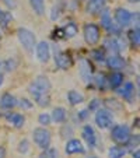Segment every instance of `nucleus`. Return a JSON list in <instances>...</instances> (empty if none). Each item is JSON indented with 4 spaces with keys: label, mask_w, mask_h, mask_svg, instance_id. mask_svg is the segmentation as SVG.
<instances>
[{
    "label": "nucleus",
    "mask_w": 140,
    "mask_h": 158,
    "mask_svg": "<svg viewBox=\"0 0 140 158\" xmlns=\"http://www.w3.org/2000/svg\"><path fill=\"white\" fill-rule=\"evenodd\" d=\"M35 51H36V57H38L39 62L42 63H48L51 59V46H49L48 42H39L35 45Z\"/></svg>",
    "instance_id": "nucleus-10"
},
{
    "label": "nucleus",
    "mask_w": 140,
    "mask_h": 158,
    "mask_svg": "<svg viewBox=\"0 0 140 158\" xmlns=\"http://www.w3.org/2000/svg\"><path fill=\"white\" fill-rule=\"evenodd\" d=\"M107 31L109 34H112V35H121V32H122V28L116 24V23H112V21H111V24H109V27L107 28Z\"/></svg>",
    "instance_id": "nucleus-30"
},
{
    "label": "nucleus",
    "mask_w": 140,
    "mask_h": 158,
    "mask_svg": "<svg viewBox=\"0 0 140 158\" xmlns=\"http://www.w3.org/2000/svg\"><path fill=\"white\" fill-rule=\"evenodd\" d=\"M122 83H123V74L119 72L112 73V74L109 76V78H108V87H109L111 89H118L122 85Z\"/></svg>",
    "instance_id": "nucleus-20"
},
{
    "label": "nucleus",
    "mask_w": 140,
    "mask_h": 158,
    "mask_svg": "<svg viewBox=\"0 0 140 158\" xmlns=\"http://www.w3.org/2000/svg\"><path fill=\"white\" fill-rule=\"evenodd\" d=\"M100 13H101V25L105 28V30H107V28L109 27L111 21H112V18H111V13H109V10L105 9V7Z\"/></svg>",
    "instance_id": "nucleus-25"
},
{
    "label": "nucleus",
    "mask_w": 140,
    "mask_h": 158,
    "mask_svg": "<svg viewBox=\"0 0 140 158\" xmlns=\"http://www.w3.org/2000/svg\"><path fill=\"white\" fill-rule=\"evenodd\" d=\"M84 39L88 45H97L100 41V28L95 24L84 25Z\"/></svg>",
    "instance_id": "nucleus-7"
},
{
    "label": "nucleus",
    "mask_w": 140,
    "mask_h": 158,
    "mask_svg": "<svg viewBox=\"0 0 140 158\" xmlns=\"http://www.w3.org/2000/svg\"><path fill=\"white\" fill-rule=\"evenodd\" d=\"M60 6H53V9H52V13H51V20L52 21H56L57 18L60 17Z\"/></svg>",
    "instance_id": "nucleus-37"
},
{
    "label": "nucleus",
    "mask_w": 140,
    "mask_h": 158,
    "mask_svg": "<svg viewBox=\"0 0 140 158\" xmlns=\"http://www.w3.org/2000/svg\"><path fill=\"white\" fill-rule=\"evenodd\" d=\"M104 48L107 49V51H109L112 55H118L119 52H122L126 46H125V42H123L122 39L108 38L104 41Z\"/></svg>",
    "instance_id": "nucleus-9"
},
{
    "label": "nucleus",
    "mask_w": 140,
    "mask_h": 158,
    "mask_svg": "<svg viewBox=\"0 0 140 158\" xmlns=\"http://www.w3.org/2000/svg\"><path fill=\"white\" fill-rule=\"evenodd\" d=\"M105 7V0H88L87 2V13L88 14H97Z\"/></svg>",
    "instance_id": "nucleus-18"
},
{
    "label": "nucleus",
    "mask_w": 140,
    "mask_h": 158,
    "mask_svg": "<svg viewBox=\"0 0 140 158\" xmlns=\"http://www.w3.org/2000/svg\"><path fill=\"white\" fill-rule=\"evenodd\" d=\"M32 139H34V143H35L39 148L45 150L51 146L52 136H51V131H49L48 129L36 127V129H34V131H32Z\"/></svg>",
    "instance_id": "nucleus-3"
},
{
    "label": "nucleus",
    "mask_w": 140,
    "mask_h": 158,
    "mask_svg": "<svg viewBox=\"0 0 140 158\" xmlns=\"http://www.w3.org/2000/svg\"><path fill=\"white\" fill-rule=\"evenodd\" d=\"M3 15H4V11L0 10V24H2V20H3Z\"/></svg>",
    "instance_id": "nucleus-44"
},
{
    "label": "nucleus",
    "mask_w": 140,
    "mask_h": 158,
    "mask_svg": "<svg viewBox=\"0 0 140 158\" xmlns=\"http://www.w3.org/2000/svg\"><path fill=\"white\" fill-rule=\"evenodd\" d=\"M53 59H55V64L57 67H60L62 70H67L69 67H72L73 62L70 59V56L67 53H65L57 45L53 46Z\"/></svg>",
    "instance_id": "nucleus-6"
},
{
    "label": "nucleus",
    "mask_w": 140,
    "mask_h": 158,
    "mask_svg": "<svg viewBox=\"0 0 140 158\" xmlns=\"http://www.w3.org/2000/svg\"><path fill=\"white\" fill-rule=\"evenodd\" d=\"M91 56L94 57L95 60H98V62L105 60V55H104V52H102L101 49H94V51H91Z\"/></svg>",
    "instance_id": "nucleus-35"
},
{
    "label": "nucleus",
    "mask_w": 140,
    "mask_h": 158,
    "mask_svg": "<svg viewBox=\"0 0 140 158\" xmlns=\"http://www.w3.org/2000/svg\"><path fill=\"white\" fill-rule=\"evenodd\" d=\"M126 154V148L121 146H113L108 151V158H123Z\"/></svg>",
    "instance_id": "nucleus-23"
},
{
    "label": "nucleus",
    "mask_w": 140,
    "mask_h": 158,
    "mask_svg": "<svg viewBox=\"0 0 140 158\" xmlns=\"http://www.w3.org/2000/svg\"><path fill=\"white\" fill-rule=\"evenodd\" d=\"M0 106L3 109H13L14 106H17V99L10 93H4L0 97Z\"/></svg>",
    "instance_id": "nucleus-16"
},
{
    "label": "nucleus",
    "mask_w": 140,
    "mask_h": 158,
    "mask_svg": "<svg viewBox=\"0 0 140 158\" xmlns=\"http://www.w3.org/2000/svg\"><path fill=\"white\" fill-rule=\"evenodd\" d=\"M6 119H7V122L9 123H11L14 127H17V129H20V127H23L24 126V122H25V118H24V115H21V114H17V112H10V114H7L6 115Z\"/></svg>",
    "instance_id": "nucleus-17"
},
{
    "label": "nucleus",
    "mask_w": 140,
    "mask_h": 158,
    "mask_svg": "<svg viewBox=\"0 0 140 158\" xmlns=\"http://www.w3.org/2000/svg\"><path fill=\"white\" fill-rule=\"evenodd\" d=\"M78 32V27L76 23H67V24L63 27V36L65 38H73L76 36Z\"/></svg>",
    "instance_id": "nucleus-21"
},
{
    "label": "nucleus",
    "mask_w": 140,
    "mask_h": 158,
    "mask_svg": "<svg viewBox=\"0 0 140 158\" xmlns=\"http://www.w3.org/2000/svg\"><path fill=\"white\" fill-rule=\"evenodd\" d=\"M11 13H9V11H4V15H3V20H2V25L3 27H6L7 24L10 23V20H11Z\"/></svg>",
    "instance_id": "nucleus-39"
},
{
    "label": "nucleus",
    "mask_w": 140,
    "mask_h": 158,
    "mask_svg": "<svg viewBox=\"0 0 140 158\" xmlns=\"http://www.w3.org/2000/svg\"><path fill=\"white\" fill-rule=\"evenodd\" d=\"M105 105H107L108 108H112V110L113 109L121 110V108H122V105L116 101V99H107V101H105Z\"/></svg>",
    "instance_id": "nucleus-34"
},
{
    "label": "nucleus",
    "mask_w": 140,
    "mask_h": 158,
    "mask_svg": "<svg viewBox=\"0 0 140 158\" xmlns=\"http://www.w3.org/2000/svg\"><path fill=\"white\" fill-rule=\"evenodd\" d=\"M0 36H2V32H0Z\"/></svg>",
    "instance_id": "nucleus-47"
},
{
    "label": "nucleus",
    "mask_w": 140,
    "mask_h": 158,
    "mask_svg": "<svg viewBox=\"0 0 140 158\" xmlns=\"http://www.w3.org/2000/svg\"><path fill=\"white\" fill-rule=\"evenodd\" d=\"M94 81H95V84H97V87H98L101 91H105L107 89V87H108V78L105 77L104 74H98L95 78H94Z\"/></svg>",
    "instance_id": "nucleus-26"
},
{
    "label": "nucleus",
    "mask_w": 140,
    "mask_h": 158,
    "mask_svg": "<svg viewBox=\"0 0 140 158\" xmlns=\"http://www.w3.org/2000/svg\"><path fill=\"white\" fill-rule=\"evenodd\" d=\"M91 158H94V157H91Z\"/></svg>",
    "instance_id": "nucleus-48"
},
{
    "label": "nucleus",
    "mask_w": 140,
    "mask_h": 158,
    "mask_svg": "<svg viewBox=\"0 0 140 158\" xmlns=\"http://www.w3.org/2000/svg\"><path fill=\"white\" fill-rule=\"evenodd\" d=\"M67 101L70 102V105H78L84 101V97L81 95L78 91H74V89H70L67 93Z\"/></svg>",
    "instance_id": "nucleus-22"
},
{
    "label": "nucleus",
    "mask_w": 140,
    "mask_h": 158,
    "mask_svg": "<svg viewBox=\"0 0 140 158\" xmlns=\"http://www.w3.org/2000/svg\"><path fill=\"white\" fill-rule=\"evenodd\" d=\"M38 122H39V125H41V126H48V125H51V122H52L51 115H49V114H41V115L38 116Z\"/></svg>",
    "instance_id": "nucleus-31"
},
{
    "label": "nucleus",
    "mask_w": 140,
    "mask_h": 158,
    "mask_svg": "<svg viewBox=\"0 0 140 158\" xmlns=\"http://www.w3.org/2000/svg\"><path fill=\"white\" fill-rule=\"evenodd\" d=\"M80 76L83 78V81H86V83H88V81H91L94 78L92 77V66L86 59L80 60Z\"/></svg>",
    "instance_id": "nucleus-15"
},
{
    "label": "nucleus",
    "mask_w": 140,
    "mask_h": 158,
    "mask_svg": "<svg viewBox=\"0 0 140 158\" xmlns=\"http://www.w3.org/2000/svg\"><path fill=\"white\" fill-rule=\"evenodd\" d=\"M51 119L53 120L55 123H63V122H66V119H67V110H66L63 106L55 108V109L52 110Z\"/></svg>",
    "instance_id": "nucleus-19"
},
{
    "label": "nucleus",
    "mask_w": 140,
    "mask_h": 158,
    "mask_svg": "<svg viewBox=\"0 0 140 158\" xmlns=\"http://www.w3.org/2000/svg\"><path fill=\"white\" fill-rule=\"evenodd\" d=\"M17 36H18L20 44L23 45V48H24L27 52H30V53H31V52L34 51V48H35V45H36L35 35H34L30 30H27V28H18Z\"/></svg>",
    "instance_id": "nucleus-2"
},
{
    "label": "nucleus",
    "mask_w": 140,
    "mask_h": 158,
    "mask_svg": "<svg viewBox=\"0 0 140 158\" xmlns=\"http://www.w3.org/2000/svg\"><path fill=\"white\" fill-rule=\"evenodd\" d=\"M132 3H139V0H130Z\"/></svg>",
    "instance_id": "nucleus-46"
},
{
    "label": "nucleus",
    "mask_w": 140,
    "mask_h": 158,
    "mask_svg": "<svg viewBox=\"0 0 140 158\" xmlns=\"http://www.w3.org/2000/svg\"><path fill=\"white\" fill-rule=\"evenodd\" d=\"M115 91L128 102H133L134 98H136V87H134V84L130 83V81H128V83L123 85V88L115 89Z\"/></svg>",
    "instance_id": "nucleus-11"
},
{
    "label": "nucleus",
    "mask_w": 140,
    "mask_h": 158,
    "mask_svg": "<svg viewBox=\"0 0 140 158\" xmlns=\"http://www.w3.org/2000/svg\"><path fill=\"white\" fill-rule=\"evenodd\" d=\"M62 137H72L73 136V129H72V126H69V125H66V126H63V129H62Z\"/></svg>",
    "instance_id": "nucleus-36"
},
{
    "label": "nucleus",
    "mask_w": 140,
    "mask_h": 158,
    "mask_svg": "<svg viewBox=\"0 0 140 158\" xmlns=\"http://www.w3.org/2000/svg\"><path fill=\"white\" fill-rule=\"evenodd\" d=\"M3 81H4V77H3V74H0V85L3 84Z\"/></svg>",
    "instance_id": "nucleus-45"
},
{
    "label": "nucleus",
    "mask_w": 140,
    "mask_h": 158,
    "mask_svg": "<svg viewBox=\"0 0 140 158\" xmlns=\"http://www.w3.org/2000/svg\"><path fill=\"white\" fill-rule=\"evenodd\" d=\"M137 146H139V136H130V137L128 139V141L125 143V148H126V151H128V148H134L136 147L137 148Z\"/></svg>",
    "instance_id": "nucleus-29"
},
{
    "label": "nucleus",
    "mask_w": 140,
    "mask_h": 158,
    "mask_svg": "<svg viewBox=\"0 0 140 158\" xmlns=\"http://www.w3.org/2000/svg\"><path fill=\"white\" fill-rule=\"evenodd\" d=\"M2 2H3V3L6 4L9 9H11V10L15 9V7H17V4H18L17 0H2Z\"/></svg>",
    "instance_id": "nucleus-40"
},
{
    "label": "nucleus",
    "mask_w": 140,
    "mask_h": 158,
    "mask_svg": "<svg viewBox=\"0 0 140 158\" xmlns=\"http://www.w3.org/2000/svg\"><path fill=\"white\" fill-rule=\"evenodd\" d=\"M88 110L87 109H83V110H80V112H78V115H77V118H78V120H86L87 118H88Z\"/></svg>",
    "instance_id": "nucleus-42"
},
{
    "label": "nucleus",
    "mask_w": 140,
    "mask_h": 158,
    "mask_svg": "<svg viewBox=\"0 0 140 158\" xmlns=\"http://www.w3.org/2000/svg\"><path fill=\"white\" fill-rule=\"evenodd\" d=\"M129 38H130V41H132V45L139 46V45H140V31H139V27H136L134 30H132L130 32H129Z\"/></svg>",
    "instance_id": "nucleus-27"
},
{
    "label": "nucleus",
    "mask_w": 140,
    "mask_h": 158,
    "mask_svg": "<svg viewBox=\"0 0 140 158\" xmlns=\"http://www.w3.org/2000/svg\"><path fill=\"white\" fill-rule=\"evenodd\" d=\"M39 158H57V150L48 147V148H45L44 151L41 152Z\"/></svg>",
    "instance_id": "nucleus-28"
},
{
    "label": "nucleus",
    "mask_w": 140,
    "mask_h": 158,
    "mask_svg": "<svg viewBox=\"0 0 140 158\" xmlns=\"http://www.w3.org/2000/svg\"><path fill=\"white\" fill-rule=\"evenodd\" d=\"M30 4L36 15L45 14V0H30Z\"/></svg>",
    "instance_id": "nucleus-24"
},
{
    "label": "nucleus",
    "mask_w": 140,
    "mask_h": 158,
    "mask_svg": "<svg viewBox=\"0 0 140 158\" xmlns=\"http://www.w3.org/2000/svg\"><path fill=\"white\" fill-rule=\"evenodd\" d=\"M17 105L20 108H23V109H31V108L34 106V104L30 101V99L27 98H23V99H17Z\"/></svg>",
    "instance_id": "nucleus-32"
},
{
    "label": "nucleus",
    "mask_w": 140,
    "mask_h": 158,
    "mask_svg": "<svg viewBox=\"0 0 140 158\" xmlns=\"http://www.w3.org/2000/svg\"><path fill=\"white\" fill-rule=\"evenodd\" d=\"M52 88V84L46 76H38L32 83L28 85V93L34 97V99L44 95H49V91Z\"/></svg>",
    "instance_id": "nucleus-1"
},
{
    "label": "nucleus",
    "mask_w": 140,
    "mask_h": 158,
    "mask_svg": "<svg viewBox=\"0 0 140 158\" xmlns=\"http://www.w3.org/2000/svg\"><path fill=\"white\" fill-rule=\"evenodd\" d=\"M95 123L100 129L112 127L113 116L109 109H97L95 110Z\"/></svg>",
    "instance_id": "nucleus-5"
},
{
    "label": "nucleus",
    "mask_w": 140,
    "mask_h": 158,
    "mask_svg": "<svg viewBox=\"0 0 140 158\" xmlns=\"http://www.w3.org/2000/svg\"><path fill=\"white\" fill-rule=\"evenodd\" d=\"M4 67H6L7 72H11V70L15 69V60H7L6 64H4Z\"/></svg>",
    "instance_id": "nucleus-41"
},
{
    "label": "nucleus",
    "mask_w": 140,
    "mask_h": 158,
    "mask_svg": "<svg viewBox=\"0 0 140 158\" xmlns=\"http://www.w3.org/2000/svg\"><path fill=\"white\" fill-rule=\"evenodd\" d=\"M65 151H66V154H69V155L84 154V152H86V148H84V146L81 144L80 140H77V139H70V140L66 143Z\"/></svg>",
    "instance_id": "nucleus-14"
},
{
    "label": "nucleus",
    "mask_w": 140,
    "mask_h": 158,
    "mask_svg": "<svg viewBox=\"0 0 140 158\" xmlns=\"http://www.w3.org/2000/svg\"><path fill=\"white\" fill-rule=\"evenodd\" d=\"M100 105H101V101H100V99H92L91 101V104L88 105V110L90 112H95L97 109H100Z\"/></svg>",
    "instance_id": "nucleus-38"
},
{
    "label": "nucleus",
    "mask_w": 140,
    "mask_h": 158,
    "mask_svg": "<svg viewBox=\"0 0 140 158\" xmlns=\"http://www.w3.org/2000/svg\"><path fill=\"white\" fill-rule=\"evenodd\" d=\"M81 136H83V139L86 140L87 146L90 148H94L97 146V134H95V130L92 129V126L90 125L84 126L83 130H81Z\"/></svg>",
    "instance_id": "nucleus-13"
},
{
    "label": "nucleus",
    "mask_w": 140,
    "mask_h": 158,
    "mask_svg": "<svg viewBox=\"0 0 140 158\" xmlns=\"http://www.w3.org/2000/svg\"><path fill=\"white\" fill-rule=\"evenodd\" d=\"M133 158H140V151H139V148H136V151H133Z\"/></svg>",
    "instance_id": "nucleus-43"
},
{
    "label": "nucleus",
    "mask_w": 140,
    "mask_h": 158,
    "mask_svg": "<svg viewBox=\"0 0 140 158\" xmlns=\"http://www.w3.org/2000/svg\"><path fill=\"white\" fill-rule=\"evenodd\" d=\"M130 136V127L128 125H115L111 129V139L118 144H125Z\"/></svg>",
    "instance_id": "nucleus-4"
},
{
    "label": "nucleus",
    "mask_w": 140,
    "mask_h": 158,
    "mask_svg": "<svg viewBox=\"0 0 140 158\" xmlns=\"http://www.w3.org/2000/svg\"><path fill=\"white\" fill-rule=\"evenodd\" d=\"M17 150H18V152H21V154H25V152L30 150V143H28L27 140H21L20 143H18Z\"/></svg>",
    "instance_id": "nucleus-33"
},
{
    "label": "nucleus",
    "mask_w": 140,
    "mask_h": 158,
    "mask_svg": "<svg viewBox=\"0 0 140 158\" xmlns=\"http://www.w3.org/2000/svg\"><path fill=\"white\" fill-rule=\"evenodd\" d=\"M115 23L119 25L121 28L129 27L130 23H132V13L129 11V10L123 9V7L116 9V11H115Z\"/></svg>",
    "instance_id": "nucleus-8"
},
{
    "label": "nucleus",
    "mask_w": 140,
    "mask_h": 158,
    "mask_svg": "<svg viewBox=\"0 0 140 158\" xmlns=\"http://www.w3.org/2000/svg\"><path fill=\"white\" fill-rule=\"evenodd\" d=\"M107 67L113 70V72H119V70H123L126 67V60L122 56L112 55L107 59Z\"/></svg>",
    "instance_id": "nucleus-12"
}]
</instances>
